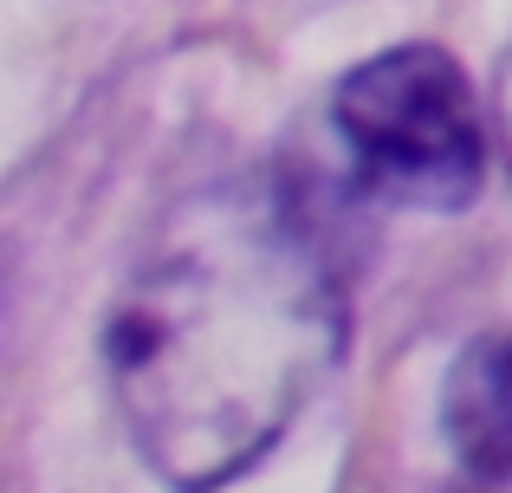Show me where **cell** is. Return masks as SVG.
I'll return each mask as SVG.
<instances>
[{
	"label": "cell",
	"mask_w": 512,
	"mask_h": 493,
	"mask_svg": "<svg viewBox=\"0 0 512 493\" xmlns=\"http://www.w3.org/2000/svg\"><path fill=\"white\" fill-rule=\"evenodd\" d=\"M357 182L396 208L461 215L487 182V124L474 104V78L448 46L409 39L350 65L331 91Z\"/></svg>",
	"instance_id": "2"
},
{
	"label": "cell",
	"mask_w": 512,
	"mask_h": 493,
	"mask_svg": "<svg viewBox=\"0 0 512 493\" xmlns=\"http://www.w3.org/2000/svg\"><path fill=\"white\" fill-rule=\"evenodd\" d=\"M441 435L480 481H512V331H480L441 377Z\"/></svg>",
	"instance_id": "3"
},
{
	"label": "cell",
	"mask_w": 512,
	"mask_h": 493,
	"mask_svg": "<svg viewBox=\"0 0 512 493\" xmlns=\"http://www.w3.org/2000/svg\"><path fill=\"white\" fill-rule=\"evenodd\" d=\"M500 130H506V150H512V65L500 72Z\"/></svg>",
	"instance_id": "4"
},
{
	"label": "cell",
	"mask_w": 512,
	"mask_h": 493,
	"mask_svg": "<svg viewBox=\"0 0 512 493\" xmlns=\"http://www.w3.org/2000/svg\"><path fill=\"white\" fill-rule=\"evenodd\" d=\"M350 344V292L318 208L286 182H227L175 208L104 325L124 429L175 493L273 455Z\"/></svg>",
	"instance_id": "1"
}]
</instances>
